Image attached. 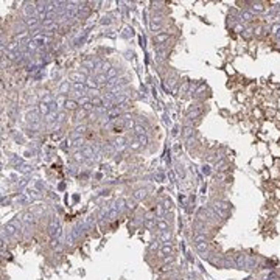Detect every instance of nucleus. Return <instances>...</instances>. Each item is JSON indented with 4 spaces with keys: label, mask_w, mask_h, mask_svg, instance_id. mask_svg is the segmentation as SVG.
I'll return each mask as SVG.
<instances>
[{
    "label": "nucleus",
    "mask_w": 280,
    "mask_h": 280,
    "mask_svg": "<svg viewBox=\"0 0 280 280\" xmlns=\"http://www.w3.org/2000/svg\"><path fill=\"white\" fill-rule=\"evenodd\" d=\"M212 207L215 210L216 215H219L221 218H227V212H229V204L224 202V201H213L212 202Z\"/></svg>",
    "instance_id": "1"
},
{
    "label": "nucleus",
    "mask_w": 280,
    "mask_h": 280,
    "mask_svg": "<svg viewBox=\"0 0 280 280\" xmlns=\"http://www.w3.org/2000/svg\"><path fill=\"white\" fill-rule=\"evenodd\" d=\"M19 223H17V219H14V221H11V223H8L6 226H3V234H6L8 237H14L16 234H17V230H19Z\"/></svg>",
    "instance_id": "2"
},
{
    "label": "nucleus",
    "mask_w": 280,
    "mask_h": 280,
    "mask_svg": "<svg viewBox=\"0 0 280 280\" xmlns=\"http://www.w3.org/2000/svg\"><path fill=\"white\" fill-rule=\"evenodd\" d=\"M24 13L25 17H34L38 14V3L36 2H27L24 6Z\"/></svg>",
    "instance_id": "3"
},
{
    "label": "nucleus",
    "mask_w": 280,
    "mask_h": 280,
    "mask_svg": "<svg viewBox=\"0 0 280 280\" xmlns=\"http://www.w3.org/2000/svg\"><path fill=\"white\" fill-rule=\"evenodd\" d=\"M25 27L27 28H30V30H39L42 28V25H40V20L38 19V16H34V17H27L25 19Z\"/></svg>",
    "instance_id": "4"
},
{
    "label": "nucleus",
    "mask_w": 280,
    "mask_h": 280,
    "mask_svg": "<svg viewBox=\"0 0 280 280\" xmlns=\"http://www.w3.org/2000/svg\"><path fill=\"white\" fill-rule=\"evenodd\" d=\"M59 230H61V227H59L58 218H53V219H51V223H50V226H48V234H50V237H53V238L56 237V238H58Z\"/></svg>",
    "instance_id": "5"
},
{
    "label": "nucleus",
    "mask_w": 280,
    "mask_h": 280,
    "mask_svg": "<svg viewBox=\"0 0 280 280\" xmlns=\"http://www.w3.org/2000/svg\"><path fill=\"white\" fill-rule=\"evenodd\" d=\"M27 121H28V126L30 124H36V123H40V114L39 111H30L27 114Z\"/></svg>",
    "instance_id": "6"
},
{
    "label": "nucleus",
    "mask_w": 280,
    "mask_h": 280,
    "mask_svg": "<svg viewBox=\"0 0 280 280\" xmlns=\"http://www.w3.org/2000/svg\"><path fill=\"white\" fill-rule=\"evenodd\" d=\"M69 80L73 81V82H84V84H86L87 77H86L84 73H81L80 70H78V72H70V73H69Z\"/></svg>",
    "instance_id": "7"
},
{
    "label": "nucleus",
    "mask_w": 280,
    "mask_h": 280,
    "mask_svg": "<svg viewBox=\"0 0 280 280\" xmlns=\"http://www.w3.org/2000/svg\"><path fill=\"white\" fill-rule=\"evenodd\" d=\"M170 39V34L168 33H159V34H154V44H157V45H162V44H165V42H168Z\"/></svg>",
    "instance_id": "8"
},
{
    "label": "nucleus",
    "mask_w": 280,
    "mask_h": 280,
    "mask_svg": "<svg viewBox=\"0 0 280 280\" xmlns=\"http://www.w3.org/2000/svg\"><path fill=\"white\" fill-rule=\"evenodd\" d=\"M78 100H73V98H67V101H66V104H64V108H66V111H78Z\"/></svg>",
    "instance_id": "9"
},
{
    "label": "nucleus",
    "mask_w": 280,
    "mask_h": 280,
    "mask_svg": "<svg viewBox=\"0 0 280 280\" xmlns=\"http://www.w3.org/2000/svg\"><path fill=\"white\" fill-rule=\"evenodd\" d=\"M70 90H72V84L69 82V80L62 81V82H61V86H59V93H61V95H67Z\"/></svg>",
    "instance_id": "10"
},
{
    "label": "nucleus",
    "mask_w": 280,
    "mask_h": 280,
    "mask_svg": "<svg viewBox=\"0 0 280 280\" xmlns=\"http://www.w3.org/2000/svg\"><path fill=\"white\" fill-rule=\"evenodd\" d=\"M55 101H56V100H55V97H53L50 92H45V93L42 95V98H40V103H45V104H48V106H51Z\"/></svg>",
    "instance_id": "11"
},
{
    "label": "nucleus",
    "mask_w": 280,
    "mask_h": 280,
    "mask_svg": "<svg viewBox=\"0 0 280 280\" xmlns=\"http://www.w3.org/2000/svg\"><path fill=\"white\" fill-rule=\"evenodd\" d=\"M160 254H162L163 257H166V255H173V246H171L170 243H163L162 247H160Z\"/></svg>",
    "instance_id": "12"
},
{
    "label": "nucleus",
    "mask_w": 280,
    "mask_h": 280,
    "mask_svg": "<svg viewBox=\"0 0 280 280\" xmlns=\"http://www.w3.org/2000/svg\"><path fill=\"white\" fill-rule=\"evenodd\" d=\"M201 114H202V109H201V108H196V106H193V108L188 111L187 119H190V120H192V119H198Z\"/></svg>",
    "instance_id": "13"
},
{
    "label": "nucleus",
    "mask_w": 280,
    "mask_h": 280,
    "mask_svg": "<svg viewBox=\"0 0 280 280\" xmlns=\"http://www.w3.org/2000/svg\"><path fill=\"white\" fill-rule=\"evenodd\" d=\"M132 198L135 201H142L146 198V190L145 188H139V190H135L134 192V195H132Z\"/></svg>",
    "instance_id": "14"
},
{
    "label": "nucleus",
    "mask_w": 280,
    "mask_h": 280,
    "mask_svg": "<svg viewBox=\"0 0 280 280\" xmlns=\"http://www.w3.org/2000/svg\"><path fill=\"white\" fill-rule=\"evenodd\" d=\"M95 81L98 82V86H101V84L106 86V84L109 82V78H108L106 73H97V75H95Z\"/></svg>",
    "instance_id": "15"
},
{
    "label": "nucleus",
    "mask_w": 280,
    "mask_h": 280,
    "mask_svg": "<svg viewBox=\"0 0 280 280\" xmlns=\"http://www.w3.org/2000/svg\"><path fill=\"white\" fill-rule=\"evenodd\" d=\"M162 24H157V22H154V20H151L150 22V30L154 33V34H159V33H162Z\"/></svg>",
    "instance_id": "16"
},
{
    "label": "nucleus",
    "mask_w": 280,
    "mask_h": 280,
    "mask_svg": "<svg viewBox=\"0 0 280 280\" xmlns=\"http://www.w3.org/2000/svg\"><path fill=\"white\" fill-rule=\"evenodd\" d=\"M156 226H157V229H159L160 232H163V230H170V226H168V221H166L165 218H160L159 221L156 223Z\"/></svg>",
    "instance_id": "17"
},
{
    "label": "nucleus",
    "mask_w": 280,
    "mask_h": 280,
    "mask_svg": "<svg viewBox=\"0 0 280 280\" xmlns=\"http://www.w3.org/2000/svg\"><path fill=\"white\" fill-rule=\"evenodd\" d=\"M134 134H135V135H146V126L137 123V124L134 126Z\"/></svg>",
    "instance_id": "18"
},
{
    "label": "nucleus",
    "mask_w": 280,
    "mask_h": 280,
    "mask_svg": "<svg viewBox=\"0 0 280 280\" xmlns=\"http://www.w3.org/2000/svg\"><path fill=\"white\" fill-rule=\"evenodd\" d=\"M86 87L89 89V90H95L97 87H98V82L95 81V77H89L87 81H86Z\"/></svg>",
    "instance_id": "19"
},
{
    "label": "nucleus",
    "mask_w": 280,
    "mask_h": 280,
    "mask_svg": "<svg viewBox=\"0 0 280 280\" xmlns=\"http://www.w3.org/2000/svg\"><path fill=\"white\" fill-rule=\"evenodd\" d=\"M38 111H39L40 115H44V117H45V115H48V114H50V111H51V109H50V106H48V104H45V103H39Z\"/></svg>",
    "instance_id": "20"
},
{
    "label": "nucleus",
    "mask_w": 280,
    "mask_h": 280,
    "mask_svg": "<svg viewBox=\"0 0 280 280\" xmlns=\"http://www.w3.org/2000/svg\"><path fill=\"white\" fill-rule=\"evenodd\" d=\"M160 241L162 243H171V238H173V235H171V232L170 230H163V232H160Z\"/></svg>",
    "instance_id": "21"
},
{
    "label": "nucleus",
    "mask_w": 280,
    "mask_h": 280,
    "mask_svg": "<svg viewBox=\"0 0 280 280\" xmlns=\"http://www.w3.org/2000/svg\"><path fill=\"white\" fill-rule=\"evenodd\" d=\"M114 146H115V150H117V151L124 150V148H126V140H124L123 137H119V139L114 142Z\"/></svg>",
    "instance_id": "22"
},
{
    "label": "nucleus",
    "mask_w": 280,
    "mask_h": 280,
    "mask_svg": "<svg viewBox=\"0 0 280 280\" xmlns=\"http://www.w3.org/2000/svg\"><path fill=\"white\" fill-rule=\"evenodd\" d=\"M119 73H120V69L112 66V67H111V70H109L106 75H108V78H109V80H115V78L119 77Z\"/></svg>",
    "instance_id": "23"
},
{
    "label": "nucleus",
    "mask_w": 280,
    "mask_h": 280,
    "mask_svg": "<svg viewBox=\"0 0 280 280\" xmlns=\"http://www.w3.org/2000/svg\"><path fill=\"white\" fill-rule=\"evenodd\" d=\"M193 134H195V129H193L192 126H185V128L182 129V137H184V139H190Z\"/></svg>",
    "instance_id": "24"
},
{
    "label": "nucleus",
    "mask_w": 280,
    "mask_h": 280,
    "mask_svg": "<svg viewBox=\"0 0 280 280\" xmlns=\"http://www.w3.org/2000/svg\"><path fill=\"white\" fill-rule=\"evenodd\" d=\"M44 119H45V123H48V124H50V123L56 121V119H58V112H56V111H50V114H48V115H45Z\"/></svg>",
    "instance_id": "25"
},
{
    "label": "nucleus",
    "mask_w": 280,
    "mask_h": 280,
    "mask_svg": "<svg viewBox=\"0 0 280 280\" xmlns=\"http://www.w3.org/2000/svg\"><path fill=\"white\" fill-rule=\"evenodd\" d=\"M81 151H82V154H84L86 157H93V156H95V153H93V146H82Z\"/></svg>",
    "instance_id": "26"
},
{
    "label": "nucleus",
    "mask_w": 280,
    "mask_h": 280,
    "mask_svg": "<svg viewBox=\"0 0 280 280\" xmlns=\"http://www.w3.org/2000/svg\"><path fill=\"white\" fill-rule=\"evenodd\" d=\"M240 17L243 22H251V20L254 19V14H252V11H243Z\"/></svg>",
    "instance_id": "27"
},
{
    "label": "nucleus",
    "mask_w": 280,
    "mask_h": 280,
    "mask_svg": "<svg viewBox=\"0 0 280 280\" xmlns=\"http://www.w3.org/2000/svg\"><path fill=\"white\" fill-rule=\"evenodd\" d=\"M263 11H265L263 3H260V2H254L252 3V13H263Z\"/></svg>",
    "instance_id": "28"
},
{
    "label": "nucleus",
    "mask_w": 280,
    "mask_h": 280,
    "mask_svg": "<svg viewBox=\"0 0 280 280\" xmlns=\"http://www.w3.org/2000/svg\"><path fill=\"white\" fill-rule=\"evenodd\" d=\"M87 115H89V112H87V111H84V109L81 108V111H77V115H75V119H77V121L80 123V121L84 120Z\"/></svg>",
    "instance_id": "29"
},
{
    "label": "nucleus",
    "mask_w": 280,
    "mask_h": 280,
    "mask_svg": "<svg viewBox=\"0 0 280 280\" xmlns=\"http://www.w3.org/2000/svg\"><path fill=\"white\" fill-rule=\"evenodd\" d=\"M90 103L93 104V108H100V106H103L104 100L100 98V97H92V98H90Z\"/></svg>",
    "instance_id": "30"
},
{
    "label": "nucleus",
    "mask_w": 280,
    "mask_h": 280,
    "mask_svg": "<svg viewBox=\"0 0 280 280\" xmlns=\"http://www.w3.org/2000/svg\"><path fill=\"white\" fill-rule=\"evenodd\" d=\"M66 119H67V112H66V111H59V112H58V119H56V121L61 124V123L66 121Z\"/></svg>",
    "instance_id": "31"
},
{
    "label": "nucleus",
    "mask_w": 280,
    "mask_h": 280,
    "mask_svg": "<svg viewBox=\"0 0 280 280\" xmlns=\"http://www.w3.org/2000/svg\"><path fill=\"white\" fill-rule=\"evenodd\" d=\"M137 137V140H139V143L142 145V146H146L148 145V137L146 135H135Z\"/></svg>",
    "instance_id": "32"
},
{
    "label": "nucleus",
    "mask_w": 280,
    "mask_h": 280,
    "mask_svg": "<svg viewBox=\"0 0 280 280\" xmlns=\"http://www.w3.org/2000/svg\"><path fill=\"white\" fill-rule=\"evenodd\" d=\"M75 160H77L78 163H81V162H84V160H86V156L82 154V151H81V150L75 153Z\"/></svg>",
    "instance_id": "33"
},
{
    "label": "nucleus",
    "mask_w": 280,
    "mask_h": 280,
    "mask_svg": "<svg viewBox=\"0 0 280 280\" xmlns=\"http://www.w3.org/2000/svg\"><path fill=\"white\" fill-rule=\"evenodd\" d=\"M140 146H142V145L139 143V140H137V139H135L134 142H131V143H129V148H131V150H134V151H139V150H140Z\"/></svg>",
    "instance_id": "34"
},
{
    "label": "nucleus",
    "mask_w": 280,
    "mask_h": 280,
    "mask_svg": "<svg viewBox=\"0 0 280 280\" xmlns=\"http://www.w3.org/2000/svg\"><path fill=\"white\" fill-rule=\"evenodd\" d=\"M162 207H163L165 210H171V209H173V201L168 199V198L163 199V205H162Z\"/></svg>",
    "instance_id": "35"
},
{
    "label": "nucleus",
    "mask_w": 280,
    "mask_h": 280,
    "mask_svg": "<svg viewBox=\"0 0 280 280\" xmlns=\"http://www.w3.org/2000/svg\"><path fill=\"white\" fill-rule=\"evenodd\" d=\"M135 202H137V201L134 199V198H132V199H128V201H126V209H131V210H134V209L137 207V204H135Z\"/></svg>",
    "instance_id": "36"
},
{
    "label": "nucleus",
    "mask_w": 280,
    "mask_h": 280,
    "mask_svg": "<svg viewBox=\"0 0 280 280\" xmlns=\"http://www.w3.org/2000/svg\"><path fill=\"white\" fill-rule=\"evenodd\" d=\"M252 34H254V30H251V28L243 30V38H244V39H251V38H252Z\"/></svg>",
    "instance_id": "37"
},
{
    "label": "nucleus",
    "mask_w": 280,
    "mask_h": 280,
    "mask_svg": "<svg viewBox=\"0 0 280 280\" xmlns=\"http://www.w3.org/2000/svg\"><path fill=\"white\" fill-rule=\"evenodd\" d=\"M188 86H190V82H188V81H184L182 86L179 87V93H185V92L188 90Z\"/></svg>",
    "instance_id": "38"
},
{
    "label": "nucleus",
    "mask_w": 280,
    "mask_h": 280,
    "mask_svg": "<svg viewBox=\"0 0 280 280\" xmlns=\"http://www.w3.org/2000/svg\"><path fill=\"white\" fill-rule=\"evenodd\" d=\"M145 226H146L148 229H153V227L156 226V221H154V218H146V221H145Z\"/></svg>",
    "instance_id": "39"
},
{
    "label": "nucleus",
    "mask_w": 280,
    "mask_h": 280,
    "mask_svg": "<svg viewBox=\"0 0 280 280\" xmlns=\"http://www.w3.org/2000/svg\"><path fill=\"white\" fill-rule=\"evenodd\" d=\"M89 103H90V97H86V95L78 100V104H80V106H86V104H89Z\"/></svg>",
    "instance_id": "40"
},
{
    "label": "nucleus",
    "mask_w": 280,
    "mask_h": 280,
    "mask_svg": "<svg viewBox=\"0 0 280 280\" xmlns=\"http://www.w3.org/2000/svg\"><path fill=\"white\" fill-rule=\"evenodd\" d=\"M73 131H75V132H78L80 135H82V134H84V132L87 131V128H86L84 124H78V126H77V128H75Z\"/></svg>",
    "instance_id": "41"
},
{
    "label": "nucleus",
    "mask_w": 280,
    "mask_h": 280,
    "mask_svg": "<svg viewBox=\"0 0 280 280\" xmlns=\"http://www.w3.org/2000/svg\"><path fill=\"white\" fill-rule=\"evenodd\" d=\"M272 34H276V38H280V25L279 24H276V25H272Z\"/></svg>",
    "instance_id": "42"
},
{
    "label": "nucleus",
    "mask_w": 280,
    "mask_h": 280,
    "mask_svg": "<svg viewBox=\"0 0 280 280\" xmlns=\"http://www.w3.org/2000/svg\"><path fill=\"white\" fill-rule=\"evenodd\" d=\"M193 241L198 244V243H207V238H205V235H196L195 238H193Z\"/></svg>",
    "instance_id": "43"
},
{
    "label": "nucleus",
    "mask_w": 280,
    "mask_h": 280,
    "mask_svg": "<svg viewBox=\"0 0 280 280\" xmlns=\"http://www.w3.org/2000/svg\"><path fill=\"white\" fill-rule=\"evenodd\" d=\"M51 247H53V249H58V251L62 249V246H61V243H59L58 238H56V240H51Z\"/></svg>",
    "instance_id": "44"
},
{
    "label": "nucleus",
    "mask_w": 280,
    "mask_h": 280,
    "mask_svg": "<svg viewBox=\"0 0 280 280\" xmlns=\"http://www.w3.org/2000/svg\"><path fill=\"white\" fill-rule=\"evenodd\" d=\"M196 249H198L199 252L207 251V243H198V244H196Z\"/></svg>",
    "instance_id": "45"
},
{
    "label": "nucleus",
    "mask_w": 280,
    "mask_h": 280,
    "mask_svg": "<svg viewBox=\"0 0 280 280\" xmlns=\"http://www.w3.org/2000/svg\"><path fill=\"white\" fill-rule=\"evenodd\" d=\"M101 24H111V20H109L108 17H103V20H101Z\"/></svg>",
    "instance_id": "46"
},
{
    "label": "nucleus",
    "mask_w": 280,
    "mask_h": 280,
    "mask_svg": "<svg viewBox=\"0 0 280 280\" xmlns=\"http://www.w3.org/2000/svg\"><path fill=\"white\" fill-rule=\"evenodd\" d=\"M157 247H159V244H157V243H154V244H151V247H150V249H151V251H154V249H157Z\"/></svg>",
    "instance_id": "47"
},
{
    "label": "nucleus",
    "mask_w": 280,
    "mask_h": 280,
    "mask_svg": "<svg viewBox=\"0 0 280 280\" xmlns=\"http://www.w3.org/2000/svg\"><path fill=\"white\" fill-rule=\"evenodd\" d=\"M235 30H237V31H243V27H241V25H237Z\"/></svg>",
    "instance_id": "48"
},
{
    "label": "nucleus",
    "mask_w": 280,
    "mask_h": 280,
    "mask_svg": "<svg viewBox=\"0 0 280 280\" xmlns=\"http://www.w3.org/2000/svg\"><path fill=\"white\" fill-rule=\"evenodd\" d=\"M276 193H277V198H280V190H277Z\"/></svg>",
    "instance_id": "49"
},
{
    "label": "nucleus",
    "mask_w": 280,
    "mask_h": 280,
    "mask_svg": "<svg viewBox=\"0 0 280 280\" xmlns=\"http://www.w3.org/2000/svg\"><path fill=\"white\" fill-rule=\"evenodd\" d=\"M174 280H181V279H174Z\"/></svg>",
    "instance_id": "50"
}]
</instances>
